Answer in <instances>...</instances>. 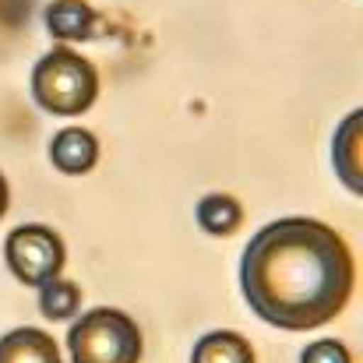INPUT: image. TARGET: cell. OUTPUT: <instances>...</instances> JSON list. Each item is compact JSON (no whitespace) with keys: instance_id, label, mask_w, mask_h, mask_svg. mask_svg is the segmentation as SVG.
I'll return each instance as SVG.
<instances>
[{"instance_id":"obj_2","label":"cell","mask_w":363,"mask_h":363,"mask_svg":"<svg viewBox=\"0 0 363 363\" xmlns=\"http://www.w3.org/2000/svg\"><path fill=\"white\" fill-rule=\"evenodd\" d=\"M32 96L46 113L57 117H78L85 113L99 96V74L96 67L78 57L74 50H50L35 71H32Z\"/></svg>"},{"instance_id":"obj_7","label":"cell","mask_w":363,"mask_h":363,"mask_svg":"<svg viewBox=\"0 0 363 363\" xmlns=\"http://www.w3.org/2000/svg\"><path fill=\"white\" fill-rule=\"evenodd\" d=\"M0 363H64L53 335L43 328H14L0 339Z\"/></svg>"},{"instance_id":"obj_11","label":"cell","mask_w":363,"mask_h":363,"mask_svg":"<svg viewBox=\"0 0 363 363\" xmlns=\"http://www.w3.org/2000/svg\"><path fill=\"white\" fill-rule=\"evenodd\" d=\"M78 303H82V289H78L74 282H64V279L46 282L43 293H39V307H43V314L53 318V321L71 318V314L78 311Z\"/></svg>"},{"instance_id":"obj_1","label":"cell","mask_w":363,"mask_h":363,"mask_svg":"<svg viewBox=\"0 0 363 363\" xmlns=\"http://www.w3.org/2000/svg\"><path fill=\"white\" fill-rule=\"evenodd\" d=\"M240 282L261 321L286 332H307L342 314L353 296L357 264L332 226L289 216L247 243Z\"/></svg>"},{"instance_id":"obj_8","label":"cell","mask_w":363,"mask_h":363,"mask_svg":"<svg viewBox=\"0 0 363 363\" xmlns=\"http://www.w3.org/2000/svg\"><path fill=\"white\" fill-rule=\"evenodd\" d=\"M46 28L57 39H92L96 11L85 0H53L46 7Z\"/></svg>"},{"instance_id":"obj_12","label":"cell","mask_w":363,"mask_h":363,"mask_svg":"<svg viewBox=\"0 0 363 363\" xmlns=\"http://www.w3.org/2000/svg\"><path fill=\"white\" fill-rule=\"evenodd\" d=\"M300 363H353V360H350V350H346L342 342H335V339H321V342H314V346L303 350Z\"/></svg>"},{"instance_id":"obj_3","label":"cell","mask_w":363,"mask_h":363,"mask_svg":"<svg viewBox=\"0 0 363 363\" xmlns=\"http://www.w3.org/2000/svg\"><path fill=\"white\" fill-rule=\"evenodd\" d=\"M74 363H138L141 360V332L134 318L113 307H96L82 314L67 332Z\"/></svg>"},{"instance_id":"obj_6","label":"cell","mask_w":363,"mask_h":363,"mask_svg":"<svg viewBox=\"0 0 363 363\" xmlns=\"http://www.w3.org/2000/svg\"><path fill=\"white\" fill-rule=\"evenodd\" d=\"M50 159L64 173H89L99 159V145L85 127H64L50 141Z\"/></svg>"},{"instance_id":"obj_5","label":"cell","mask_w":363,"mask_h":363,"mask_svg":"<svg viewBox=\"0 0 363 363\" xmlns=\"http://www.w3.org/2000/svg\"><path fill=\"white\" fill-rule=\"evenodd\" d=\"M335 169L342 184L360 194L363 191V110H353L335 134Z\"/></svg>"},{"instance_id":"obj_4","label":"cell","mask_w":363,"mask_h":363,"mask_svg":"<svg viewBox=\"0 0 363 363\" xmlns=\"http://www.w3.org/2000/svg\"><path fill=\"white\" fill-rule=\"evenodd\" d=\"M14 279L25 286H46L64 268V240L46 226H18L4 243Z\"/></svg>"},{"instance_id":"obj_10","label":"cell","mask_w":363,"mask_h":363,"mask_svg":"<svg viewBox=\"0 0 363 363\" xmlns=\"http://www.w3.org/2000/svg\"><path fill=\"white\" fill-rule=\"evenodd\" d=\"M198 226L212 237H226L240 226V205L230 194H208L198 205Z\"/></svg>"},{"instance_id":"obj_13","label":"cell","mask_w":363,"mask_h":363,"mask_svg":"<svg viewBox=\"0 0 363 363\" xmlns=\"http://www.w3.org/2000/svg\"><path fill=\"white\" fill-rule=\"evenodd\" d=\"M4 212H7V180L0 177V219H4Z\"/></svg>"},{"instance_id":"obj_9","label":"cell","mask_w":363,"mask_h":363,"mask_svg":"<svg viewBox=\"0 0 363 363\" xmlns=\"http://www.w3.org/2000/svg\"><path fill=\"white\" fill-rule=\"evenodd\" d=\"M191 363H254V350L237 332H208L194 346Z\"/></svg>"}]
</instances>
